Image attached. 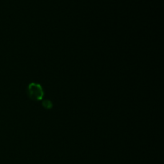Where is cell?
Here are the masks:
<instances>
[{"instance_id": "6da1fadb", "label": "cell", "mask_w": 164, "mask_h": 164, "mask_svg": "<svg viewBox=\"0 0 164 164\" xmlns=\"http://www.w3.org/2000/svg\"><path fill=\"white\" fill-rule=\"evenodd\" d=\"M28 95L32 99L39 100L43 96V91L39 85L32 83L29 86V88H28Z\"/></svg>"}]
</instances>
